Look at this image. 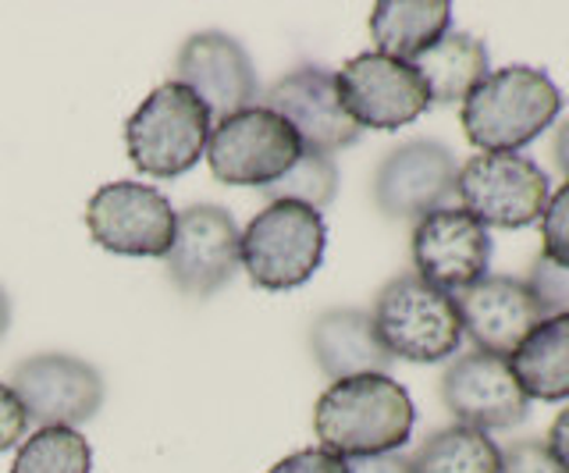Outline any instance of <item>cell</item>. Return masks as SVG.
<instances>
[{
	"label": "cell",
	"instance_id": "1",
	"mask_svg": "<svg viewBox=\"0 0 569 473\" xmlns=\"http://www.w3.org/2000/svg\"><path fill=\"white\" fill-rule=\"evenodd\" d=\"M417 424L413 399L388 374H360L331 381L313 406V434L320 449L342 460L399 452Z\"/></svg>",
	"mask_w": 569,
	"mask_h": 473
},
{
	"label": "cell",
	"instance_id": "2",
	"mask_svg": "<svg viewBox=\"0 0 569 473\" xmlns=\"http://www.w3.org/2000/svg\"><path fill=\"white\" fill-rule=\"evenodd\" d=\"M562 114V93L541 68L509 64L462 100V132L480 153H520Z\"/></svg>",
	"mask_w": 569,
	"mask_h": 473
},
{
	"label": "cell",
	"instance_id": "3",
	"mask_svg": "<svg viewBox=\"0 0 569 473\" xmlns=\"http://www.w3.org/2000/svg\"><path fill=\"white\" fill-rule=\"evenodd\" d=\"M213 118L203 100L182 82H160L124 121V150L139 174L150 179H178L207 153Z\"/></svg>",
	"mask_w": 569,
	"mask_h": 473
},
{
	"label": "cell",
	"instance_id": "4",
	"mask_svg": "<svg viewBox=\"0 0 569 473\" xmlns=\"http://www.w3.org/2000/svg\"><path fill=\"white\" fill-rule=\"evenodd\" d=\"M328 250L325 214L292 200L267 203L239 239L246 278L263 292H292L317 274Z\"/></svg>",
	"mask_w": 569,
	"mask_h": 473
},
{
	"label": "cell",
	"instance_id": "5",
	"mask_svg": "<svg viewBox=\"0 0 569 473\" xmlns=\"http://www.w3.org/2000/svg\"><path fill=\"white\" fill-rule=\"evenodd\" d=\"M373 331L391 360L441 363L459 353L462 321L449 292L427 285L420 274H399L378 292L370 310Z\"/></svg>",
	"mask_w": 569,
	"mask_h": 473
},
{
	"label": "cell",
	"instance_id": "6",
	"mask_svg": "<svg viewBox=\"0 0 569 473\" xmlns=\"http://www.w3.org/2000/svg\"><path fill=\"white\" fill-rule=\"evenodd\" d=\"M302 153L296 129L263 103H253L210 129L207 164L221 185H274Z\"/></svg>",
	"mask_w": 569,
	"mask_h": 473
},
{
	"label": "cell",
	"instance_id": "7",
	"mask_svg": "<svg viewBox=\"0 0 569 473\" xmlns=\"http://www.w3.org/2000/svg\"><path fill=\"white\" fill-rule=\"evenodd\" d=\"M456 197L485 228H527L541 221L551 185L527 153H473L459 168Z\"/></svg>",
	"mask_w": 569,
	"mask_h": 473
},
{
	"label": "cell",
	"instance_id": "8",
	"mask_svg": "<svg viewBox=\"0 0 569 473\" xmlns=\"http://www.w3.org/2000/svg\"><path fill=\"white\" fill-rule=\"evenodd\" d=\"M335 90L346 114L360 129L396 132L431 108V93L417 68L409 61L385 58L378 50L356 54L338 68Z\"/></svg>",
	"mask_w": 569,
	"mask_h": 473
},
{
	"label": "cell",
	"instance_id": "9",
	"mask_svg": "<svg viewBox=\"0 0 569 473\" xmlns=\"http://www.w3.org/2000/svg\"><path fill=\"white\" fill-rule=\"evenodd\" d=\"M239 224L224 207L196 203L174 221V239L164 256L168 278L189 300H210L242 268Z\"/></svg>",
	"mask_w": 569,
	"mask_h": 473
},
{
	"label": "cell",
	"instance_id": "10",
	"mask_svg": "<svg viewBox=\"0 0 569 473\" xmlns=\"http://www.w3.org/2000/svg\"><path fill=\"white\" fill-rule=\"evenodd\" d=\"M178 214L147 182H111L86 203V228L97 246L118 256H168Z\"/></svg>",
	"mask_w": 569,
	"mask_h": 473
},
{
	"label": "cell",
	"instance_id": "11",
	"mask_svg": "<svg viewBox=\"0 0 569 473\" xmlns=\"http://www.w3.org/2000/svg\"><path fill=\"white\" fill-rule=\"evenodd\" d=\"M11 389L22 399L29 424L79 427L103 406V374L71 353H36L11 374Z\"/></svg>",
	"mask_w": 569,
	"mask_h": 473
},
{
	"label": "cell",
	"instance_id": "12",
	"mask_svg": "<svg viewBox=\"0 0 569 473\" xmlns=\"http://www.w3.org/2000/svg\"><path fill=\"white\" fill-rule=\"evenodd\" d=\"M456 179L459 164L449 147L435 139H409L381 157L373 171V203L385 218L420 221L449 207L456 197Z\"/></svg>",
	"mask_w": 569,
	"mask_h": 473
},
{
	"label": "cell",
	"instance_id": "13",
	"mask_svg": "<svg viewBox=\"0 0 569 473\" xmlns=\"http://www.w3.org/2000/svg\"><path fill=\"white\" fill-rule=\"evenodd\" d=\"M441 402L456 416V424L473 431H506L523 424L530 413V399L520 392L509 360L495 353H462L441 378Z\"/></svg>",
	"mask_w": 569,
	"mask_h": 473
},
{
	"label": "cell",
	"instance_id": "14",
	"mask_svg": "<svg viewBox=\"0 0 569 473\" xmlns=\"http://www.w3.org/2000/svg\"><path fill=\"white\" fill-rule=\"evenodd\" d=\"M491 232L462 207H441L413 228V274L441 292H462L488 274Z\"/></svg>",
	"mask_w": 569,
	"mask_h": 473
},
{
	"label": "cell",
	"instance_id": "15",
	"mask_svg": "<svg viewBox=\"0 0 569 473\" xmlns=\"http://www.w3.org/2000/svg\"><path fill=\"white\" fill-rule=\"evenodd\" d=\"M174 82H182L203 100L210 118H231L246 108H253L260 93L253 61H249L246 47L228 37V32H196L182 43L174 58Z\"/></svg>",
	"mask_w": 569,
	"mask_h": 473
},
{
	"label": "cell",
	"instance_id": "16",
	"mask_svg": "<svg viewBox=\"0 0 569 473\" xmlns=\"http://www.w3.org/2000/svg\"><path fill=\"white\" fill-rule=\"evenodd\" d=\"M263 108L281 114L296 135L302 139V150L338 153L360 139V125L346 114L342 100L335 90V76L317 64H302L296 72L281 76L263 97Z\"/></svg>",
	"mask_w": 569,
	"mask_h": 473
},
{
	"label": "cell",
	"instance_id": "17",
	"mask_svg": "<svg viewBox=\"0 0 569 473\" xmlns=\"http://www.w3.org/2000/svg\"><path fill=\"white\" fill-rule=\"evenodd\" d=\"M452 300L462 321V335H470L480 353L506 360L545 321L530 285L512 274H485L470 289L456 292Z\"/></svg>",
	"mask_w": 569,
	"mask_h": 473
},
{
	"label": "cell",
	"instance_id": "18",
	"mask_svg": "<svg viewBox=\"0 0 569 473\" xmlns=\"http://www.w3.org/2000/svg\"><path fill=\"white\" fill-rule=\"evenodd\" d=\"M310 353L331 381H346L360 374H388L391 366V356L378 342L370 313L352 306L320 313L310 328Z\"/></svg>",
	"mask_w": 569,
	"mask_h": 473
},
{
	"label": "cell",
	"instance_id": "19",
	"mask_svg": "<svg viewBox=\"0 0 569 473\" xmlns=\"http://www.w3.org/2000/svg\"><path fill=\"white\" fill-rule=\"evenodd\" d=\"M449 29V0H381L370 11V40L378 47V54L409 64L423 58Z\"/></svg>",
	"mask_w": 569,
	"mask_h": 473
},
{
	"label": "cell",
	"instance_id": "20",
	"mask_svg": "<svg viewBox=\"0 0 569 473\" xmlns=\"http://www.w3.org/2000/svg\"><path fill=\"white\" fill-rule=\"evenodd\" d=\"M509 371L527 399L566 402L569 399V313L545 318L512 349Z\"/></svg>",
	"mask_w": 569,
	"mask_h": 473
},
{
	"label": "cell",
	"instance_id": "21",
	"mask_svg": "<svg viewBox=\"0 0 569 473\" xmlns=\"http://www.w3.org/2000/svg\"><path fill=\"white\" fill-rule=\"evenodd\" d=\"M413 68L427 82L431 103H462L491 76V58L485 40H477L473 32L449 29L423 58L413 61Z\"/></svg>",
	"mask_w": 569,
	"mask_h": 473
},
{
	"label": "cell",
	"instance_id": "22",
	"mask_svg": "<svg viewBox=\"0 0 569 473\" xmlns=\"http://www.w3.org/2000/svg\"><path fill=\"white\" fill-rule=\"evenodd\" d=\"M413 473H498L502 466V449L495 437L473 427H441L409 455Z\"/></svg>",
	"mask_w": 569,
	"mask_h": 473
},
{
	"label": "cell",
	"instance_id": "23",
	"mask_svg": "<svg viewBox=\"0 0 569 473\" xmlns=\"http://www.w3.org/2000/svg\"><path fill=\"white\" fill-rule=\"evenodd\" d=\"M93 449L76 427H40L18 445L11 473H89Z\"/></svg>",
	"mask_w": 569,
	"mask_h": 473
},
{
	"label": "cell",
	"instance_id": "24",
	"mask_svg": "<svg viewBox=\"0 0 569 473\" xmlns=\"http://www.w3.org/2000/svg\"><path fill=\"white\" fill-rule=\"evenodd\" d=\"M267 203L274 200H292L302 207L325 210L338 197V164L335 157L317 153V150H302L299 161L281 174L274 185H267Z\"/></svg>",
	"mask_w": 569,
	"mask_h": 473
},
{
	"label": "cell",
	"instance_id": "25",
	"mask_svg": "<svg viewBox=\"0 0 569 473\" xmlns=\"http://www.w3.org/2000/svg\"><path fill=\"white\" fill-rule=\"evenodd\" d=\"M523 282L530 285L533 300H538L545 318L569 313V268L551 264V260H545V256H533V264H530Z\"/></svg>",
	"mask_w": 569,
	"mask_h": 473
},
{
	"label": "cell",
	"instance_id": "26",
	"mask_svg": "<svg viewBox=\"0 0 569 473\" xmlns=\"http://www.w3.org/2000/svg\"><path fill=\"white\" fill-rule=\"evenodd\" d=\"M541 256L559 268H569V179L548 200L541 214Z\"/></svg>",
	"mask_w": 569,
	"mask_h": 473
},
{
	"label": "cell",
	"instance_id": "27",
	"mask_svg": "<svg viewBox=\"0 0 569 473\" xmlns=\"http://www.w3.org/2000/svg\"><path fill=\"white\" fill-rule=\"evenodd\" d=\"M498 473H566L551 452L545 449V442H512L502 449V466Z\"/></svg>",
	"mask_w": 569,
	"mask_h": 473
},
{
	"label": "cell",
	"instance_id": "28",
	"mask_svg": "<svg viewBox=\"0 0 569 473\" xmlns=\"http://www.w3.org/2000/svg\"><path fill=\"white\" fill-rule=\"evenodd\" d=\"M267 473H349V460L335 455L328 449H302L284 455L281 463H274Z\"/></svg>",
	"mask_w": 569,
	"mask_h": 473
},
{
	"label": "cell",
	"instance_id": "29",
	"mask_svg": "<svg viewBox=\"0 0 569 473\" xmlns=\"http://www.w3.org/2000/svg\"><path fill=\"white\" fill-rule=\"evenodd\" d=\"M26 431H29V416L22 399L14 395L11 384L0 381V452L14 449L26 437Z\"/></svg>",
	"mask_w": 569,
	"mask_h": 473
},
{
	"label": "cell",
	"instance_id": "30",
	"mask_svg": "<svg viewBox=\"0 0 569 473\" xmlns=\"http://www.w3.org/2000/svg\"><path fill=\"white\" fill-rule=\"evenodd\" d=\"M545 449L551 452V460H556L569 473V406L556 420H551L548 437H545Z\"/></svg>",
	"mask_w": 569,
	"mask_h": 473
},
{
	"label": "cell",
	"instance_id": "31",
	"mask_svg": "<svg viewBox=\"0 0 569 473\" xmlns=\"http://www.w3.org/2000/svg\"><path fill=\"white\" fill-rule=\"evenodd\" d=\"M349 473H413L406 455L388 452V455H367V460H349Z\"/></svg>",
	"mask_w": 569,
	"mask_h": 473
},
{
	"label": "cell",
	"instance_id": "32",
	"mask_svg": "<svg viewBox=\"0 0 569 473\" xmlns=\"http://www.w3.org/2000/svg\"><path fill=\"white\" fill-rule=\"evenodd\" d=\"M551 153H556V164H559V171L569 179V118L559 125V132H556V143H551Z\"/></svg>",
	"mask_w": 569,
	"mask_h": 473
},
{
	"label": "cell",
	"instance_id": "33",
	"mask_svg": "<svg viewBox=\"0 0 569 473\" xmlns=\"http://www.w3.org/2000/svg\"><path fill=\"white\" fill-rule=\"evenodd\" d=\"M8 328H11V300H8V292L0 289V339L8 335Z\"/></svg>",
	"mask_w": 569,
	"mask_h": 473
}]
</instances>
